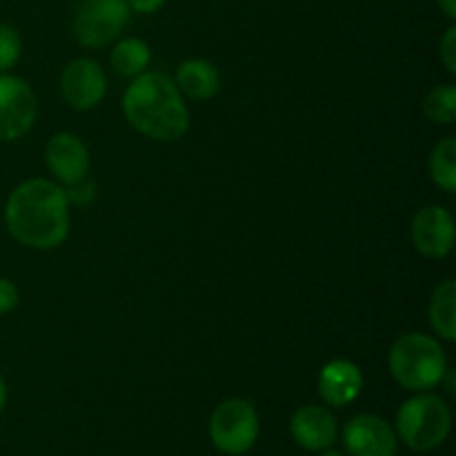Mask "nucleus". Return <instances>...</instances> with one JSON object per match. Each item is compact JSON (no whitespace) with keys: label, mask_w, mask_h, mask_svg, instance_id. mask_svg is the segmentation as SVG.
I'll use <instances>...</instances> for the list:
<instances>
[{"label":"nucleus","mask_w":456,"mask_h":456,"mask_svg":"<svg viewBox=\"0 0 456 456\" xmlns=\"http://www.w3.org/2000/svg\"><path fill=\"white\" fill-rule=\"evenodd\" d=\"M20 36L12 25H0V74L12 69L20 58Z\"/></svg>","instance_id":"obj_19"},{"label":"nucleus","mask_w":456,"mask_h":456,"mask_svg":"<svg viewBox=\"0 0 456 456\" xmlns=\"http://www.w3.org/2000/svg\"><path fill=\"white\" fill-rule=\"evenodd\" d=\"M423 111L430 120L444 125H452L456 120V87L441 85L423 98Z\"/></svg>","instance_id":"obj_18"},{"label":"nucleus","mask_w":456,"mask_h":456,"mask_svg":"<svg viewBox=\"0 0 456 456\" xmlns=\"http://www.w3.org/2000/svg\"><path fill=\"white\" fill-rule=\"evenodd\" d=\"M127 0H80L74 16L76 40L85 47H105L127 27Z\"/></svg>","instance_id":"obj_6"},{"label":"nucleus","mask_w":456,"mask_h":456,"mask_svg":"<svg viewBox=\"0 0 456 456\" xmlns=\"http://www.w3.org/2000/svg\"><path fill=\"white\" fill-rule=\"evenodd\" d=\"M65 196H67V200H71V203L87 205V203H92V199L96 196V191H94L92 181H87V176H85V178H80V181L67 185Z\"/></svg>","instance_id":"obj_20"},{"label":"nucleus","mask_w":456,"mask_h":456,"mask_svg":"<svg viewBox=\"0 0 456 456\" xmlns=\"http://www.w3.org/2000/svg\"><path fill=\"white\" fill-rule=\"evenodd\" d=\"M414 248L428 258H444L454 248V221L441 205L419 209L412 221Z\"/></svg>","instance_id":"obj_10"},{"label":"nucleus","mask_w":456,"mask_h":456,"mask_svg":"<svg viewBox=\"0 0 456 456\" xmlns=\"http://www.w3.org/2000/svg\"><path fill=\"white\" fill-rule=\"evenodd\" d=\"M343 444L352 456H396L399 436L381 417L359 414L343 430Z\"/></svg>","instance_id":"obj_8"},{"label":"nucleus","mask_w":456,"mask_h":456,"mask_svg":"<svg viewBox=\"0 0 456 456\" xmlns=\"http://www.w3.org/2000/svg\"><path fill=\"white\" fill-rule=\"evenodd\" d=\"M176 87L194 101H208V98L216 96L218 89H221V76L212 62L194 58V61H185L178 67Z\"/></svg>","instance_id":"obj_14"},{"label":"nucleus","mask_w":456,"mask_h":456,"mask_svg":"<svg viewBox=\"0 0 456 456\" xmlns=\"http://www.w3.org/2000/svg\"><path fill=\"white\" fill-rule=\"evenodd\" d=\"M61 92L62 98H65L74 110H94V107L105 98V71L101 69V65H98L96 61L78 58V61H74L65 71H62Z\"/></svg>","instance_id":"obj_9"},{"label":"nucleus","mask_w":456,"mask_h":456,"mask_svg":"<svg viewBox=\"0 0 456 456\" xmlns=\"http://www.w3.org/2000/svg\"><path fill=\"white\" fill-rule=\"evenodd\" d=\"M363 390V372L352 361H330L319 374V395L334 408L350 405Z\"/></svg>","instance_id":"obj_13"},{"label":"nucleus","mask_w":456,"mask_h":456,"mask_svg":"<svg viewBox=\"0 0 456 456\" xmlns=\"http://www.w3.org/2000/svg\"><path fill=\"white\" fill-rule=\"evenodd\" d=\"M4 403H7V386H4V379L0 377V412L4 410Z\"/></svg>","instance_id":"obj_25"},{"label":"nucleus","mask_w":456,"mask_h":456,"mask_svg":"<svg viewBox=\"0 0 456 456\" xmlns=\"http://www.w3.org/2000/svg\"><path fill=\"white\" fill-rule=\"evenodd\" d=\"M18 305V289L12 281L0 279V316L9 314Z\"/></svg>","instance_id":"obj_22"},{"label":"nucleus","mask_w":456,"mask_h":456,"mask_svg":"<svg viewBox=\"0 0 456 456\" xmlns=\"http://www.w3.org/2000/svg\"><path fill=\"white\" fill-rule=\"evenodd\" d=\"M125 118L136 132L154 141H178L190 127L181 89L160 71H142L123 96Z\"/></svg>","instance_id":"obj_2"},{"label":"nucleus","mask_w":456,"mask_h":456,"mask_svg":"<svg viewBox=\"0 0 456 456\" xmlns=\"http://www.w3.org/2000/svg\"><path fill=\"white\" fill-rule=\"evenodd\" d=\"M441 7V12L445 13V16L450 18V20H454L456 18V0H436Z\"/></svg>","instance_id":"obj_24"},{"label":"nucleus","mask_w":456,"mask_h":456,"mask_svg":"<svg viewBox=\"0 0 456 456\" xmlns=\"http://www.w3.org/2000/svg\"><path fill=\"white\" fill-rule=\"evenodd\" d=\"M450 426L452 417L445 401L435 395H419L401 405L395 432L414 452H430L448 439Z\"/></svg>","instance_id":"obj_4"},{"label":"nucleus","mask_w":456,"mask_h":456,"mask_svg":"<svg viewBox=\"0 0 456 456\" xmlns=\"http://www.w3.org/2000/svg\"><path fill=\"white\" fill-rule=\"evenodd\" d=\"M167 0H127L129 9L136 13H154L159 12Z\"/></svg>","instance_id":"obj_23"},{"label":"nucleus","mask_w":456,"mask_h":456,"mask_svg":"<svg viewBox=\"0 0 456 456\" xmlns=\"http://www.w3.org/2000/svg\"><path fill=\"white\" fill-rule=\"evenodd\" d=\"M45 160L49 169L56 174V178L65 185L80 181L87 176L89 169V151L85 142L74 134H56L49 138Z\"/></svg>","instance_id":"obj_12"},{"label":"nucleus","mask_w":456,"mask_h":456,"mask_svg":"<svg viewBox=\"0 0 456 456\" xmlns=\"http://www.w3.org/2000/svg\"><path fill=\"white\" fill-rule=\"evenodd\" d=\"M258 414L245 399H227L216 405L209 419V436L223 454L249 452L258 439Z\"/></svg>","instance_id":"obj_5"},{"label":"nucleus","mask_w":456,"mask_h":456,"mask_svg":"<svg viewBox=\"0 0 456 456\" xmlns=\"http://www.w3.org/2000/svg\"><path fill=\"white\" fill-rule=\"evenodd\" d=\"M7 230L18 243L53 249L69 234V200L65 190L45 178L18 185L4 208Z\"/></svg>","instance_id":"obj_1"},{"label":"nucleus","mask_w":456,"mask_h":456,"mask_svg":"<svg viewBox=\"0 0 456 456\" xmlns=\"http://www.w3.org/2000/svg\"><path fill=\"white\" fill-rule=\"evenodd\" d=\"M441 61H444L445 69L450 71V74H456V27H448V31H445L444 40H441Z\"/></svg>","instance_id":"obj_21"},{"label":"nucleus","mask_w":456,"mask_h":456,"mask_svg":"<svg viewBox=\"0 0 456 456\" xmlns=\"http://www.w3.org/2000/svg\"><path fill=\"white\" fill-rule=\"evenodd\" d=\"M445 370H448V359L444 347L428 334L410 332L392 346L390 372L405 390H432L441 383Z\"/></svg>","instance_id":"obj_3"},{"label":"nucleus","mask_w":456,"mask_h":456,"mask_svg":"<svg viewBox=\"0 0 456 456\" xmlns=\"http://www.w3.org/2000/svg\"><path fill=\"white\" fill-rule=\"evenodd\" d=\"M430 174L432 181L444 191L452 194L456 190V141L452 136L441 141L432 150L430 156Z\"/></svg>","instance_id":"obj_17"},{"label":"nucleus","mask_w":456,"mask_h":456,"mask_svg":"<svg viewBox=\"0 0 456 456\" xmlns=\"http://www.w3.org/2000/svg\"><path fill=\"white\" fill-rule=\"evenodd\" d=\"M150 47L147 43H142L141 38H125L111 52V67L118 71L120 76H127V78H136L138 74L145 71V67L150 65Z\"/></svg>","instance_id":"obj_16"},{"label":"nucleus","mask_w":456,"mask_h":456,"mask_svg":"<svg viewBox=\"0 0 456 456\" xmlns=\"http://www.w3.org/2000/svg\"><path fill=\"white\" fill-rule=\"evenodd\" d=\"M38 101L18 76L0 74V141L22 138L36 123Z\"/></svg>","instance_id":"obj_7"},{"label":"nucleus","mask_w":456,"mask_h":456,"mask_svg":"<svg viewBox=\"0 0 456 456\" xmlns=\"http://www.w3.org/2000/svg\"><path fill=\"white\" fill-rule=\"evenodd\" d=\"M321 456H346V454H341V452H337V450H330V448H328Z\"/></svg>","instance_id":"obj_26"},{"label":"nucleus","mask_w":456,"mask_h":456,"mask_svg":"<svg viewBox=\"0 0 456 456\" xmlns=\"http://www.w3.org/2000/svg\"><path fill=\"white\" fill-rule=\"evenodd\" d=\"M289 435L303 450L321 452L337 441V419L319 405H303L289 421Z\"/></svg>","instance_id":"obj_11"},{"label":"nucleus","mask_w":456,"mask_h":456,"mask_svg":"<svg viewBox=\"0 0 456 456\" xmlns=\"http://www.w3.org/2000/svg\"><path fill=\"white\" fill-rule=\"evenodd\" d=\"M456 283L452 279L444 281L435 289L430 301V323L435 332L445 341L456 338Z\"/></svg>","instance_id":"obj_15"}]
</instances>
